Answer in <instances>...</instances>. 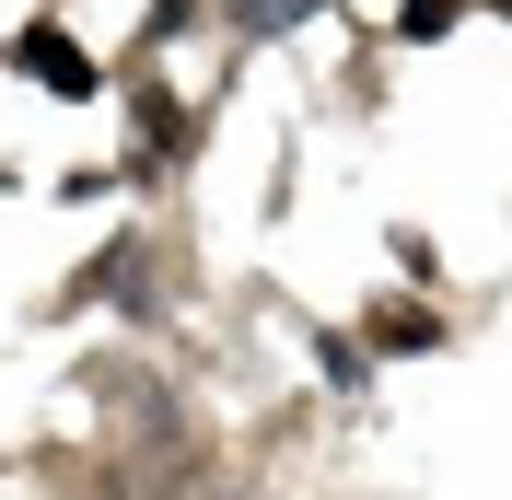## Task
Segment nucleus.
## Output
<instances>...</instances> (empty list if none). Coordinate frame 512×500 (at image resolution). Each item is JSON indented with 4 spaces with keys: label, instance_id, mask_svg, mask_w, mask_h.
Returning <instances> with one entry per match:
<instances>
[{
    "label": "nucleus",
    "instance_id": "nucleus-1",
    "mask_svg": "<svg viewBox=\"0 0 512 500\" xmlns=\"http://www.w3.org/2000/svg\"><path fill=\"white\" fill-rule=\"evenodd\" d=\"M24 70H47V94H94V70H82V47H70L59 24H35V35H24Z\"/></svg>",
    "mask_w": 512,
    "mask_h": 500
},
{
    "label": "nucleus",
    "instance_id": "nucleus-2",
    "mask_svg": "<svg viewBox=\"0 0 512 500\" xmlns=\"http://www.w3.org/2000/svg\"><path fill=\"white\" fill-rule=\"evenodd\" d=\"M373 338H384V349H431V314H419V303H384Z\"/></svg>",
    "mask_w": 512,
    "mask_h": 500
}]
</instances>
